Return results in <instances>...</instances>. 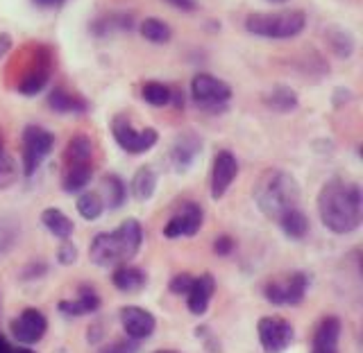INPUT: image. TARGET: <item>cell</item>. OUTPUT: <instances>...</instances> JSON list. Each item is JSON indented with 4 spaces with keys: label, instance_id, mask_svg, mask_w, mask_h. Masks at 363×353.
Masks as SVG:
<instances>
[{
    "label": "cell",
    "instance_id": "obj_29",
    "mask_svg": "<svg viewBox=\"0 0 363 353\" xmlns=\"http://www.w3.org/2000/svg\"><path fill=\"white\" fill-rule=\"evenodd\" d=\"M170 96H173V91L162 82H145L141 88V98L152 107H166L168 102L173 100Z\"/></svg>",
    "mask_w": 363,
    "mask_h": 353
},
{
    "label": "cell",
    "instance_id": "obj_26",
    "mask_svg": "<svg viewBox=\"0 0 363 353\" xmlns=\"http://www.w3.org/2000/svg\"><path fill=\"white\" fill-rule=\"evenodd\" d=\"M102 190H105V202L109 209H118L123 207L125 195H128V188H125L123 179L118 175H107L102 179Z\"/></svg>",
    "mask_w": 363,
    "mask_h": 353
},
{
    "label": "cell",
    "instance_id": "obj_16",
    "mask_svg": "<svg viewBox=\"0 0 363 353\" xmlns=\"http://www.w3.org/2000/svg\"><path fill=\"white\" fill-rule=\"evenodd\" d=\"M48 79H50V62H48V57H45V62H37L21 77L16 88L23 96H37L39 91H43V86L48 84Z\"/></svg>",
    "mask_w": 363,
    "mask_h": 353
},
{
    "label": "cell",
    "instance_id": "obj_19",
    "mask_svg": "<svg viewBox=\"0 0 363 353\" xmlns=\"http://www.w3.org/2000/svg\"><path fill=\"white\" fill-rule=\"evenodd\" d=\"M111 281H113V286H116L121 292H139L147 283V277H145V272L139 270V267L121 265L116 272H113Z\"/></svg>",
    "mask_w": 363,
    "mask_h": 353
},
{
    "label": "cell",
    "instance_id": "obj_42",
    "mask_svg": "<svg viewBox=\"0 0 363 353\" xmlns=\"http://www.w3.org/2000/svg\"><path fill=\"white\" fill-rule=\"evenodd\" d=\"M39 3H45V5H57V3H62V0H39Z\"/></svg>",
    "mask_w": 363,
    "mask_h": 353
},
{
    "label": "cell",
    "instance_id": "obj_14",
    "mask_svg": "<svg viewBox=\"0 0 363 353\" xmlns=\"http://www.w3.org/2000/svg\"><path fill=\"white\" fill-rule=\"evenodd\" d=\"M216 290V281L211 274H202L198 279H193L191 288L186 292V301H189V311L193 315H204L209 308V301L213 297Z\"/></svg>",
    "mask_w": 363,
    "mask_h": 353
},
{
    "label": "cell",
    "instance_id": "obj_40",
    "mask_svg": "<svg viewBox=\"0 0 363 353\" xmlns=\"http://www.w3.org/2000/svg\"><path fill=\"white\" fill-rule=\"evenodd\" d=\"M11 48V37L7 32H0V57H5Z\"/></svg>",
    "mask_w": 363,
    "mask_h": 353
},
{
    "label": "cell",
    "instance_id": "obj_2",
    "mask_svg": "<svg viewBox=\"0 0 363 353\" xmlns=\"http://www.w3.org/2000/svg\"><path fill=\"white\" fill-rule=\"evenodd\" d=\"M143 243V229L136 220H125L109 233H98L89 247V256L100 267L125 265L139 254Z\"/></svg>",
    "mask_w": 363,
    "mask_h": 353
},
{
    "label": "cell",
    "instance_id": "obj_24",
    "mask_svg": "<svg viewBox=\"0 0 363 353\" xmlns=\"http://www.w3.org/2000/svg\"><path fill=\"white\" fill-rule=\"evenodd\" d=\"M91 156H94V145H91L86 136L77 134L66 143V152H64L66 163H89Z\"/></svg>",
    "mask_w": 363,
    "mask_h": 353
},
{
    "label": "cell",
    "instance_id": "obj_15",
    "mask_svg": "<svg viewBox=\"0 0 363 353\" xmlns=\"http://www.w3.org/2000/svg\"><path fill=\"white\" fill-rule=\"evenodd\" d=\"M338 337H340V320L338 317H325L313 335L311 353H338Z\"/></svg>",
    "mask_w": 363,
    "mask_h": 353
},
{
    "label": "cell",
    "instance_id": "obj_27",
    "mask_svg": "<svg viewBox=\"0 0 363 353\" xmlns=\"http://www.w3.org/2000/svg\"><path fill=\"white\" fill-rule=\"evenodd\" d=\"M266 105L270 109H275V111L286 113V111L295 109V105H298V96H295V91L289 88V86H275L266 96Z\"/></svg>",
    "mask_w": 363,
    "mask_h": 353
},
{
    "label": "cell",
    "instance_id": "obj_43",
    "mask_svg": "<svg viewBox=\"0 0 363 353\" xmlns=\"http://www.w3.org/2000/svg\"><path fill=\"white\" fill-rule=\"evenodd\" d=\"M11 353H34V351H30V349H16V351H11Z\"/></svg>",
    "mask_w": 363,
    "mask_h": 353
},
{
    "label": "cell",
    "instance_id": "obj_3",
    "mask_svg": "<svg viewBox=\"0 0 363 353\" xmlns=\"http://www.w3.org/2000/svg\"><path fill=\"white\" fill-rule=\"evenodd\" d=\"M255 202L266 218L279 220L286 211L298 209L300 186L284 170H268L259 177L255 186Z\"/></svg>",
    "mask_w": 363,
    "mask_h": 353
},
{
    "label": "cell",
    "instance_id": "obj_28",
    "mask_svg": "<svg viewBox=\"0 0 363 353\" xmlns=\"http://www.w3.org/2000/svg\"><path fill=\"white\" fill-rule=\"evenodd\" d=\"M141 34L150 43H168L170 37H173V30L162 18H145L141 23Z\"/></svg>",
    "mask_w": 363,
    "mask_h": 353
},
{
    "label": "cell",
    "instance_id": "obj_9",
    "mask_svg": "<svg viewBox=\"0 0 363 353\" xmlns=\"http://www.w3.org/2000/svg\"><path fill=\"white\" fill-rule=\"evenodd\" d=\"M306 288H309V277H306L304 272H293V274H289L281 281H270L264 288V294L270 303L298 306L304 299Z\"/></svg>",
    "mask_w": 363,
    "mask_h": 353
},
{
    "label": "cell",
    "instance_id": "obj_11",
    "mask_svg": "<svg viewBox=\"0 0 363 353\" xmlns=\"http://www.w3.org/2000/svg\"><path fill=\"white\" fill-rule=\"evenodd\" d=\"M202 226V209L196 202H186L173 218L164 226L166 238H184V236H196Z\"/></svg>",
    "mask_w": 363,
    "mask_h": 353
},
{
    "label": "cell",
    "instance_id": "obj_17",
    "mask_svg": "<svg viewBox=\"0 0 363 353\" xmlns=\"http://www.w3.org/2000/svg\"><path fill=\"white\" fill-rule=\"evenodd\" d=\"M100 308V297L96 294L94 288L89 286H82L79 288V297L75 301H60V311L64 315H73V317H79V315H91Z\"/></svg>",
    "mask_w": 363,
    "mask_h": 353
},
{
    "label": "cell",
    "instance_id": "obj_6",
    "mask_svg": "<svg viewBox=\"0 0 363 353\" xmlns=\"http://www.w3.org/2000/svg\"><path fill=\"white\" fill-rule=\"evenodd\" d=\"M52 145L55 136L48 129L37 127V125L26 127V132H23V173L28 177L37 173L43 158L52 152Z\"/></svg>",
    "mask_w": 363,
    "mask_h": 353
},
{
    "label": "cell",
    "instance_id": "obj_4",
    "mask_svg": "<svg viewBox=\"0 0 363 353\" xmlns=\"http://www.w3.org/2000/svg\"><path fill=\"white\" fill-rule=\"evenodd\" d=\"M306 25V14L300 9L275 11V14H250L245 30L264 39H291L298 37Z\"/></svg>",
    "mask_w": 363,
    "mask_h": 353
},
{
    "label": "cell",
    "instance_id": "obj_18",
    "mask_svg": "<svg viewBox=\"0 0 363 353\" xmlns=\"http://www.w3.org/2000/svg\"><path fill=\"white\" fill-rule=\"evenodd\" d=\"M91 177H94V166L89 163H66L62 186L66 192H79L89 186Z\"/></svg>",
    "mask_w": 363,
    "mask_h": 353
},
{
    "label": "cell",
    "instance_id": "obj_7",
    "mask_svg": "<svg viewBox=\"0 0 363 353\" xmlns=\"http://www.w3.org/2000/svg\"><path fill=\"white\" fill-rule=\"evenodd\" d=\"M191 96L204 109H218L225 105V102H230L232 88H230V84H225L218 77L200 73L193 77V82H191Z\"/></svg>",
    "mask_w": 363,
    "mask_h": 353
},
{
    "label": "cell",
    "instance_id": "obj_8",
    "mask_svg": "<svg viewBox=\"0 0 363 353\" xmlns=\"http://www.w3.org/2000/svg\"><path fill=\"white\" fill-rule=\"evenodd\" d=\"M257 331H259L261 347H264L266 353L286 351L291 347V342H293V337H295L291 322H286L284 317H277V315L261 317Z\"/></svg>",
    "mask_w": 363,
    "mask_h": 353
},
{
    "label": "cell",
    "instance_id": "obj_30",
    "mask_svg": "<svg viewBox=\"0 0 363 353\" xmlns=\"http://www.w3.org/2000/svg\"><path fill=\"white\" fill-rule=\"evenodd\" d=\"M77 211L84 220H98L102 211H105V202H102L98 192H84L77 199Z\"/></svg>",
    "mask_w": 363,
    "mask_h": 353
},
{
    "label": "cell",
    "instance_id": "obj_5",
    "mask_svg": "<svg viewBox=\"0 0 363 353\" xmlns=\"http://www.w3.org/2000/svg\"><path fill=\"white\" fill-rule=\"evenodd\" d=\"M111 134H113V139H116V143L128 154H143V152L150 150L159 139L152 127L136 129L132 125V120L128 116H123V113L111 120Z\"/></svg>",
    "mask_w": 363,
    "mask_h": 353
},
{
    "label": "cell",
    "instance_id": "obj_21",
    "mask_svg": "<svg viewBox=\"0 0 363 353\" xmlns=\"http://www.w3.org/2000/svg\"><path fill=\"white\" fill-rule=\"evenodd\" d=\"M48 105L57 113H84L89 109L86 100H82L75 93H68L66 88H55L48 96Z\"/></svg>",
    "mask_w": 363,
    "mask_h": 353
},
{
    "label": "cell",
    "instance_id": "obj_10",
    "mask_svg": "<svg viewBox=\"0 0 363 353\" xmlns=\"http://www.w3.org/2000/svg\"><path fill=\"white\" fill-rule=\"evenodd\" d=\"M48 331V320L37 308H26L16 320H11V335L21 345H34Z\"/></svg>",
    "mask_w": 363,
    "mask_h": 353
},
{
    "label": "cell",
    "instance_id": "obj_39",
    "mask_svg": "<svg viewBox=\"0 0 363 353\" xmlns=\"http://www.w3.org/2000/svg\"><path fill=\"white\" fill-rule=\"evenodd\" d=\"M168 5H173L175 9H182V11H193L196 9V0H166Z\"/></svg>",
    "mask_w": 363,
    "mask_h": 353
},
{
    "label": "cell",
    "instance_id": "obj_32",
    "mask_svg": "<svg viewBox=\"0 0 363 353\" xmlns=\"http://www.w3.org/2000/svg\"><path fill=\"white\" fill-rule=\"evenodd\" d=\"M96 32L98 34H107L113 30H130L132 28V18L125 16V14H113V16H105L96 23Z\"/></svg>",
    "mask_w": 363,
    "mask_h": 353
},
{
    "label": "cell",
    "instance_id": "obj_37",
    "mask_svg": "<svg viewBox=\"0 0 363 353\" xmlns=\"http://www.w3.org/2000/svg\"><path fill=\"white\" fill-rule=\"evenodd\" d=\"M193 283V277L191 274H177L173 277V281H170V292L173 294H186L189 288Z\"/></svg>",
    "mask_w": 363,
    "mask_h": 353
},
{
    "label": "cell",
    "instance_id": "obj_35",
    "mask_svg": "<svg viewBox=\"0 0 363 353\" xmlns=\"http://www.w3.org/2000/svg\"><path fill=\"white\" fill-rule=\"evenodd\" d=\"M136 351H139L136 340H118V342L105 347L100 353H136Z\"/></svg>",
    "mask_w": 363,
    "mask_h": 353
},
{
    "label": "cell",
    "instance_id": "obj_38",
    "mask_svg": "<svg viewBox=\"0 0 363 353\" xmlns=\"http://www.w3.org/2000/svg\"><path fill=\"white\" fill-rule=\"evenodd\" d=\"M232 249H234V241H232L230 236H218V238H216V243H213V252L218 254V256L232 254Z\"/></svg>",
    "mask_w": 363,
    "mask_h": 353
},
{
    "label": "cell",
    "instance_id": "obj_22",
    "mask_svg": "<svg viewBox=\"0 0 363 353\" xmlns=\"http://www.w3.org/2000/svg\"><path fill=\"white\" fill-rule=\"evenodd\" d=\"M41 222L55 238H62V241H68L71 233H73V229H75L71 218H68V215L64 211H60V209H45L41 213Z\"/></svg>",
    "mask_w": 363,
    "mask_h": 353
},
{
    "label": "cell",
    "instance_id": "obj_33",
    "mask_svg": "<svg viewBox=\"0 0 363 353\" xmlns=\"http://www.w3.org/2000/svg\"><path fill=\"white\" fill-rule=\"evenodd\" d=\"M329 43H332V48L338 57H350L352 48H354V39H352L350 34L343 30L329 32Z\"/></svg>",
    "mask_w": 363,
    "mask_h": 353
},
{
    "label": "cell",
    "instance_id": "obj_20",
    "mask_svg": "<svg viewBox=\"0 0 363 353\" xmlns=\"http://www.w3.org/2000/svg\"><path fill=\"white\" fill-rule=\"evenodd\" d=\"M198 152H200V141L193 134H186V136H182V139H177V143L173 147V154H170L175 170H186L193 163V158L198 156Z\"/></svg>",
    "mask_w": 363,
    "mask_h": 353
},
{
    "label": "cell",
    "instance_id": "obj_12",
    "mask_svg": "<svg viewBox=\"0 0 363 353\" xmlns=\"http://www.w3.org/2000/svg\"><path fill=\"white\" fill-rule=\"evenodd\" d=\"M238 175V163L232 152H218L213 156V168H211V197L220 199L227 188L232 186V181Z\"/></svg>",
    "mask_w": 363,
    "mask_h": 353
},
{
    "label": "cell",
    "instance_id": "obj_13",
    "mask_svg": "<svg viewBox=\"0 0 363 353\" xmlns=\"http://www.w3.org/2000/svg\"><path fill=\"white\" fill-rule=\"evenodd\" d=\"M121 324H123V331L128 333L130 340H145L155 333V317L152 313H147L145 308H139V306H125L121 311Z\"/></svg>",
    "mask_w": 363,
    "mask_h": 353
},
{
    "label": "cell",
    "instance_id": "obj_34",
    "mask_svg": "<svg viewBox=\"0 0 363 353\" xmlns=\"http://www.w3.org/2000/svg\"><path fill=\"white\" fill-rule=\"evenodd\" d=\"M16 241V229L9 222H0V256H3L7 249L14 245Z\"/></svg>",
    "mask_w": 363,
    "mask_h": 353
},
{
    "label": "cell",
    "instance_id": "obj_31",
    "mask_svg": "<svg viewBox=\"0 0 363 353\" xmlns=\"http://www.w3.org/2000/svg\"><path fill=\"white\" fill-rule=\"evenodd\" d=\"M16 177H18V163L5 150V145L0 143V190L9 188L16 181Z\"/></svg>",
    "mask_w": 363,
    "mask_h": 353
},
{
    "label": "cell",
    "instance_id": "obj_41",
    "mask_svg": "<svg viewBox=\"0 0 363 353\" xmlns=\"http://www.w3.org/2000/svg\"><path fill=\"white\" fill-rule=\"evenodd\" d=\"M11 351H14V349H11L7 340H5L3 335H0V353H11Z\"/></svg>",
    "mask_w": 363,
    "mask_h": 353
},
{
    "label": "cell",
    "instance_id": "obj_23",
    "mask_svg": "<svg viewBox=\"0 0 363 353\" xmlns=\"http://www.w3.org/2000/svg\"><path fill=\"white\" fill-rule=\"evenodd\" d=\"M279 224L284 233H286L289 238H293V241H302V238L306 236V231H309V218L300 211V209H291L286 211L279 218Z\"/></svg>",
    "mask_w": 363,
    "mask_h": 353
},
{
    "label": "cell",
    "instance_id": "obj_44",
    "mask_svg": "<svg viewBox=\"0 0 363 353\" xmlns=\"http://www.w3.org/2000/svg\"><path fill=\"white\" fill-rule=\"evenodd\" d=\"M155 353H177V351H155Z\"/></svg>",
    "mask_w": 363,
    "mask_h": 353
},
{
    "label": "cell",
    "instance_id": "obj_1",
    "mask_svg": "<svg viewBox=\"0 0 363 353\" xmlns=\"http://www.w3.org/2000/svg\"><path fill=\"white\" fill-rule=\"evenodd\" d=\"M318 213L329 231L352 233L363 220V197L361 188L352 181L332 179L320 188L318 195Z\"/></svg>",
    "mask_w": 363,
    "mask_h": 353
},
{
    "label": "cell",
    "instance_id": "obj_36",
    "mask_svg": "<svg viewBox=\"0 0 363 353\" xmlns=\"http://www.w3.org/2000/svg\"><path fill=\"white\" fill-rule=\"evenodd\" d=\"M57 258H60L62 265H73L75 260H77V249H75V245L64 241L62 247H60V254H57Z\"/></svg>",
    "mask_w": 363,
    "mask_h": 353
},
{
    "label": "cell",
    "instance_id": "obj_25",
    "mask_svg": "<svg viewBox=\"0 0 363 353\" xmlns=\"http://www.w3.org/2000/svg\"><path fill=\"white\" fill-rule=\"evenodd\" d=\"M155 188H157V175H155V170L147 168V166L136 170V175L132 179V192H134V197L139 199V202L150 199Z\"/></svg>",
    "mask_w": 363,
    "mask_h": 353
},
{
    "label": "cell",
    "instance_id": "obj_45",
    "mask_svg": "<svg viewBox=\"0 0 363 353\" xmlns=\"http://www.w3.org/2000/svg\"><path fill=\"white\" fill-rule=\"evenodd\" d=\"M272 3H284V0H272Z\"/></svg>",
    "mask_w": 363,
    "mask_h": 353
}]
</instances>
